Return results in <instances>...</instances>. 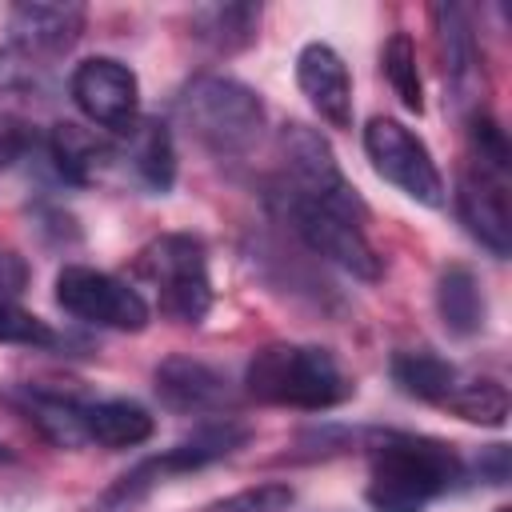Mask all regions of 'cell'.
Here are the masks:
<instances>
[{"mask_svg":"<svg viewBox=\"0 0 512 512\" xmlns=\"http://www.w3.org/2000/svg\"><path fill=\"white\" fill-rule=\"evenodd\" d=\"M508 136L504 128L472 108L468 116V164L456 180V212L460 224L476 244H484L492 256L512 252V208H508Z\"/></svg>","mask_w":512,"mask_h":512,"instance_id":"obj_1","label":"cell"},{"mask_svg":"<svg viewBox=\"0 0 512 512\" xmlns=\"http://www.w3.org/2000/svg\"><path fill=\"white\" fill-rule=\"evenodd\" d=\"M464 476V460L444 440L384 436L368 460V504L376 512H424Z\"/></svg>","mask_w":512,"mask_h":512,"instance_id":"obj_2","label":"cell"},{"mask_svg":"<svg viewBox=\"0 0 512 512\" xmlns=\"http://www.w3.org/2000/svg\"><path fill=\"white\" fill-rule=\"evenodd\" d=\"M244 388L260 404L300 408V412H324L352 396V380L328 348L292 344V340H276L252 352L244 368Z\"/></svg>","mask_w":512,"mask_h":512,"instance_id":"obj_3","label":"cell"},{"mask_svg":"<svg viewBox=\"0 0 512 512\" xmlns=\"http://www.w3.org/2000/svg\"><path fill=\"white\" fill-rule=\"evenodd\" d=\"M176 120L216 160H236L260 144L268 112H264V100L248 84H240L232 76L204 72L180 88Z\"/></svg>","mask_w":512,"mask_h":512,"instance_id":"obj_4","label":"cell"},{"mask_svg":"<svg viewBox=\"0 0 512 512\" xmlns=\"http://www.w3.org/2000/svg\"><path fill=\"white\" fill-rule=\"evenodd\" d=\"M132 276L152 288L160 312L180 324H200L212 312L208 252L192 232H164L148 240L132 260Z\"/></svg>","mask_w":512,"mask_h":512,"instance_id":"obj_5","label":"cell"},{"mask_svg":"<svg viewBox=\"0 0 512 512\" xmlns=\"http://www.w3.org/2000/svg\"><path fill=\"white\" fill-rule=\"evenodd\" d=\"M272 204L288 220V228L304 240L308 252L324 256L328 264H336L348 276L368 280V284L384 276V256L376 252V244L364 232L368 216L340 212V208H328V204H316L304 196H284V192H272Z\"/></svg>","mask_w":512,"mask_h":512,"instance_id":"obj_6","label":"cell"},{"mask_svg":"<svg viewBox=\"0 0 512 512\" xmlns=\"http://www.w3.org/2000/svg\"><path fill=\"white\" fill-rule=\"evenodd\" d=\"M272 192L304 196V200H316V204H328V208H340V212L368 216L360 192L340 172L328 140L320 132L304 128V124H288L276 136V180H272Z\"/></svg>","mask_w":512,"mask_h":512,"instance_id":"obj_7","label":"cell"},{"mask_svg":"<svg viewBox=\"0 0 512 512\" xmlns=\"http://www.w3.org/2000/svg\"><path fill=\"white\" fill-rule=\"evenodd\" d=\"M56 304L68 316L96 328H112V332H140L152 316L136 284L88 264H64L56 272Z\"/></svg>","mask_w":512,"mask_h":512,"instance_id":"obj_8","label":"cell"},{"mask_svg":"<svg viewBox=\"0 0 512 512\" xmlns=\"http://www.w3.org/2000/svg\"><path fill=\"white\" fill-rule=\"evenodd\" d=\"M364 152L376 168L380 180L396 184L404 196L436 208L444 204V176H440V164L432 160L428 144L400 120L392 116H372L368 128H364Z\"/></svg>","mask_w":512,"mask_h":512,"instance_id":"obj_9","label":"cell"},{"mask_svg":"<svg viewBox=\"0 0 512 512\" xmlns=\"http://www.w3.org/2000/svg\"><path fill=\"white\" fill-rule=\"evenodd\" d=\"M248 440V428L232 416L224 420H204L192 436H184L180 444H172L168 452L144 460L140 468H132L128 476H120V484L104 496V508H120V504H132L136 496H144L152 484L168 480V476H180V472H192V468H204L212 460H224L232 456L240 444Z\"/></svg>","mask_w":512,"mask_h":512,"instance_id":"obj_10","label":"cell"},{"mask_svg":"<svg viewBox=\"0 0 512 512\" xmlns=\"http://www.w3.org/2000/svg\"><path fill=\"white\" fill-rule=\"evenodd\" d=\"M68 92L76 108L104 132L124 136L140 120V80L116 56H88L72 68Z\"/></svg>","mask_w":512,"mask_h":512,"instance_id":"obj_11","label":"cell"},{"mask_svg":"<svg viewBox=\"0 0 512 512\" xmlns=\"http://www.w3.org/2000/svg\"><path fill=\"white\" fill-rule=\"evenodd\" d=\"M84 4H40L24 0L8 8V40L28 60H52L68 52L84 32Z\"/></svg>","mask_w":512,"mask_h":512,"instance_id":"obj_12","label":"cell"},{"mask_svg":"<svg viewBox=\"0 0 512 512\" xmlns=\"http://www.w3.org/2000/svg\"><path fill=\"white\" fill-rule=\"evenodd\" d=\"M296 84L308 96V104L316 108V116L332 128H352V76L344 56L324 44L312 40L300 48L296 56Z\"/></svg>","mask_w":512,"mask_h":512,"instance_id":"obj_13","label":"cell"},{"mask_svg":"<svg viewBox=\"0 0 512 512\" xmlns=\"http://www.w3.org/2000/svg\"><path fill=\"white\" fill-rule=\"evenodd\" d=\"M152 384H156L160 404L172 408V412H184V416H212V412H220L232 400L228 380L212 364L192 360V356L160 360Z\"/></svg>","mask_w":512,"mask_h":512,"instance_id":"obj_14","label":"cell"},{"mask_svg":"<svg viewBox=\"0 0 512 512\" xmlns=\"http://www.w3.org/2000/svg\"><path fill=\"white\" fill-rule=\"evenodd\" d=\"M48 156H52L56 172L68 184H88L92 188V184H112V180L124 176L120 172V148L108 136L84 128V124H72V120L52 128Z\"/></svg>","mask_w":512,"mask_h":512,"instance_id":"obj_15","label":"cell"},{"mask_svg":"<svg viewBox=\"0 0 512 512\" xmlns=\"http://www.w3.org/2000/svg\"><path fill=\"white\" fill-rule=\"evenodd\" d=\"M120 172L140 184L152 196H164L176 184V144L164 120L140 116L124 136H120Z\"/></svg>","mask_w":512,"mask_h":512,"instance_id":"obj_16","label":"cell"},{"mask_svg":"<svg viewBox=\"0 0 512 512\" xmlns=\"http://www.w3.org/2000/svg\"><path fill=\"white\" fill-rule=\"evenodd\" d=\"M432 28H436V52H440L444 80H448L456 100H468L476 88V76H480V48H476V32L468 24V12L456 4H436Z\"/></svg>","mask_w":512,"mask_h":512,"instance_id":"obj_17","label":"cell"},{"mask_svg":"<svg viewBox=\"0 0 512 512\" xmlns=\"http://www.w3.org/2000/svg\"><path fill=\"white\" fill-rule=\"evenodd\" d=\"M152 412L136 400L112 396V400H80V440L100 444L108 452L136 448L152 436Z\"/></svg>","mask_w":512,"mask_h":512,"instance_id":"obj_18","label":"cell"},{"mask_svg":"<svg viewBox=\"0 0 512 512\" xmlns=\"http://www.w3.org/2000/svg\"><path fill=\"white\" fill-rule=\"evenodd\" d=\"M436 312H440V324L452 332V336H476L484 328V316H488V304H484V288L476 280V272L468 264H448L436 280Z\"/></svg>","mask_w":512,"mask_h":512,"instance_id":"obj_19","label":"cell"},{"mask_svg":"<svg viewBox=\"0 0 512 512\" xmlns=\"http://www.w3.org/2000/svg\"><path fill=\"white\" fill-rule=\"evenodd\" d=\"M460 368L456 364H448L444 356H436V352H428V348H420V352H396L392 356V380H396V388L404 392V396H412V400H424V404H448V396L456 392V384H460Z\"/></svg>","mask_w":512,"mask_h":512,"instance_id":"obj_20","label":"cell"},{"mask_svg":"<svg viewBox=\"0 0 512 512\" xmlns=\"http://www.w3.org/2000/svg\"><path fill=\"white\" fill-rule=\"evenodd\" d=\"M192 36L212 52H240L260 36V4H204L192 12Z\"/></svg>","mask_w":512,"mask_h":512,"instance_id":"obj_21","label":"cell"},{"mask_svg":"<svg viewBox=\"0 0 512 512\" xmlns=\"http://www.w3.org/2000/svg\"><path fill=\"white\" fill-rule=\"evenodd\" d=\"M448 412H456L468 424H484V428H500L508 420V392L500 380L492 376H460L456 392L444 404Z\"/></svg>","mask_w":512,"mask_h":512,"instance_id":"obj_22","label":"cell"},{"mask_svg":"<svg viewBox=\"0 0 512 512\" xmlns=\"http://www.w3.org/2000/svg\"><path fill=\"white\" fill-rule=\"evenodd\" d=\"M380 68L396 92V100L408 108V112H424V84H420V68H416V44L408 32H392L384 52H380Z\"/></svg>","mask_w":512,"mask_h":512,"instance_id":"obj_23","label":"cell"},{"mask_svg":"<svg viewBox=\"0 0 512 512\" xmlns=\"http://www.w3.org/2000/svg\"><path fill=\"white\" fill-rule=\"evenodd\" d=\"M0 344H16V348H56L60 332L40 320L36 312L20 308L12 296H0Z\"/></svg>","mask_w":512,"mask_h":512,"instance_id":"obj_24","label":"cell"},{"mask_svg":"<svg viewBox=\"0 0 512 512\" xmlns=\"http://www.w3.org/2000/svg\"><path fill=\"white\" fill-rule=\"evenodd\" d=\"M292 500H296V492L288 484H256V488L216 500L208 512H288Z\"/></svg>","mask_w":512,"mask_h":512,"instance_id":"obj_25","label":"cell"},{"mask_svg":"<svg viewBox=\"0 0 512 512\" xmlns=\"http://www.w3.org/2000/svg\"><path fill=\"white\" fill-rule=\"evenodd\" d=\"M32 144H36L32 124L20 120V116H12V112H0V172L12 168L16 160H24Z\"/></svg>","mask_w":512,"mask_h":512,"instance_id":"obj_26","label":"cell"},{"mask_svg":"<svg viewBox=\"0 0 512 512\" xmlns=\"http://www.w3.org/2000/svg\"><path fill=\"white\" fill-rule=\"evenodd\" d=\"M480 476H488L492 484H504L508 480V448L504 444H492L480 460Z\"/></svg>","mask_w":512,"mask_h":512,"instance_id":"obj_27","label":"cell"},{"mask_svg":"<svg viewBox=\"0 0 512 512\" xmlns=\"http://www.w3.org/2000/svg\"><path fill=\"white\" fill-rule=\"evenodd\" d=\"M0 460H8V452H4V444H0Z\"/></svg>","mask_w":512,"mask_h":512,"instance_id":"obj_28","label":"cell"},{"mask_svg":"<svg viewBox=\"0 0 512 512\" xmlns=\"http://www.w3.org/2000/svg\"><path fill=\"white\" fill-rule=\"evenodd\" d=\"M496 512H508V508H496Z\"/></svg>","mask_w":512,"mask_h":512,"instance_id":"obj_29","label":"cell"}]
</instances>
